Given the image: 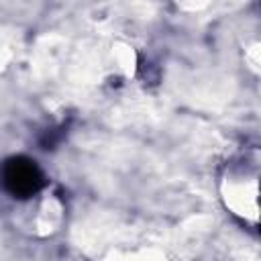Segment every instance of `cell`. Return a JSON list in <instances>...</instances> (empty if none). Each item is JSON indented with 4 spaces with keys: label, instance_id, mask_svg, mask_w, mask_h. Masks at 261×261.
I'll return each instance as SVG.
<instances>
[{
    "label": "cell",
    "instance_id": "1",
    "mask_svg": "<svg viewBox=\"0 0 261 261\" xmlns=\"http://www.w3.org/2000/svg\"><path fill=\"white\" fill-rule=\"evenodd\" d=\"M0 181L12 198L27 200L45 186V175L35 159L16 155V157H8L2 163Z\"/></svg>",
    "mask_w": 261,
    "mask_h": 261
},
{
    "label": "cell",
    "instance_id": "2",
    "mask_svg": "<svg viewBox=\"0 0 261 261\" xmlns=\"http://www.w3.org/2000/svg\"><path fill=\"white\" fill-rule=\"evenodd\" d=\"M63 137V128H51L41 137V147L43 149H55V145L61 141Z\"/></svg>",
    "mask_w": 261,
    "mask_h": 261
}]
</instances>
